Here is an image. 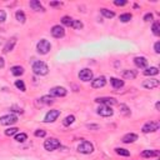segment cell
Segmentation results:
<instances>
[{
	"mask_svg": "<svg viewBox=\"0 0 160 160\" xmlns=\"http://www.w3.org/2000/svg\"><path fill=\"white\" fill-rule=\"evenodd\" d=\"M142 158H156L159 156V150H144L141 152Z\"/></svg>",
	"mask_w": 160,
	"mask_h": 160,
	"instance_id": "44dd1931",
	"label": "cell"
},
{
	"mask_svg": "<svg viewBox=\"0 0 160 160\" xmlns=\"http://www.w3.org/2000/svg\"><path fill=\"white\" fill-rule=\"evenodd\" d=\"M72 20H74V19L70 18V16H68V15H65V16L61 18V22H62V25H65V26H71Z\"/></svg>",
	"mask_w": 160,
	"mask_h": 160,
	"instance_id": "f1b7e54d",
	"label": "cell"
},
{
	"mask_svg": "<svg viewBox=\"0 0 160 160\" xmlns=\"http://www.w3.org/2000/svg\"><path fill=\"white\" fill-rule=\"evenodd\" d=\"M114 4H115L116 6H124V5L128 4V1H126V0H115Z\"/></svg>",
	"mask_w": 160,
	"mask_h": 160,
	"instance_id": "74e56055",
	"label": "cell"
},
{
	"mask_svg": "<svg viewBox=\"0 0 160 160\" xmlns=\"http://www.w3.org/2000/svg\"><path fill=\"white\" fill-rule=\"evenodd\" d=\"M18 128H9V129H6L5 130V135L6 136H12V135H15L16 132H18Z\"/></svg>",
	"mask_w": 160,
	"mask_h": 160,
	"instance_id": "836d02e7",
	"label": "cell"
},
{
	"mask_svg": "<svg viewBox=\"0 0 160 160\" xmlns=\"http://www.w3.org/2000/svg\"><path fill=\"white\" fill-rule=\"evenodd\" d=\"M152 20V14L151 12H148L144 15V21H151Z\"/></svg>",
	"mask_w": 160,
	"mask_h": 160,
	"instance_id": "ab89813d",
	"label": "cell"
},
{
	"mask_svg": "<svg viewBox=\"0 0 160 160\" xmlns=\"http://www.w3.org/2000/svg\"><path fill=\"white\" fill-rule=\"evenodd\" d=\"M159 122L158 121H149V122H146V124H144V126H142V132L144 134H149V132H154V131H156L158 129H159Z\"/></svg>",
	"mask_w": 160,
	"mask_h": 160,
	"instance_id": "52a82bcc",
	"label": "cell"
},
{
	"mask_svg": "<svg viewBox=\"0 0 160 160\" xmlns=\"http://www.w3.org/2000/svg\"><path fill=\"white\" fill-rule=\"evenodd\" d=\"M110 84L114 89H121L124 86V81L118 78H110Z\"/></svg>",
	"mask_w": 160,
	"mask_h": 160,
	"instance_id": "ffe728a7",
	"label": "cell"
},
{
	"mask_svg": "<svg viewBox=\"0 0 160 160\" xmlns=\"http://www.w3.org/2000/svg\"><path fill=\"white\" fill-rule=\"evenodd\" d=\"M29 6H30L32 10H35V11H45L42 4H41L40 1H38V0H31V1L29 2Z\"/></svg>",
	"mask_w": 160,
	"mask_h": 160,
	"instance_id": "e0dca14e",
	"label": "cell"
},
{
	"mask_svg": "<svg viewBox=\"0 0 160 160\" xmlns=\"http://www.w3.org/2000/svg\"><path fill=\"white\" fill-rule=\"evenodd\" d=\"M79 79L82 81H90L92 80V71L90 69H82L79 72Z\"/></svg>",
	"mask_w": 160,
	"mask_h": 160,
	"instance_id": "5bb4252c",
	"label": "cell"
},
{
	"mask_svg": "<svg viewBox=\"0 0 160 160\" xmlns=\"http://www.w3.org/2000/svg\"><path fill=\"white\" fill-rule=\"evenodd\" d=\"M32 71H34V74L42 76V75H46L49 72V66L44 61L36 60V61L32 62Z\"/></svg>",
	"mask_w": 160,
	"mask_h": 160,
	"instance_id": "6da1fadb",
	"label": "cell"
},
{
	"mask_svg": "<svg viewBox=\"0 0 160 160\" xmlns=\"http://www.w3.org/2000/svg\"><path fill=\"white\" fill-rule=\"evenodd\" d=\"M135 140H138V135L134 134V132H129V134H126V135L122 136V142H125V144L134 142Z\"/></svg>",
	"mask_w": 160,
	"mask_h": 160,
	"instance_id": "d6986e66",
	"label": "cell"
},
{
	"mask_svg": "<svg viewBox=\"0 0 160 160\" xmlns=\"http://www.w3.org/2000/svg\"><path fill=\"white\" fill-rule=\"evenodd\" d=\"M50 31H51V35L54 38H56V39H60V38H62L65 35V29L61 25H54Z\"/></svg>",
	"mask_w": 160,
	"mask_h": 160,
	"instance_id": "8fae6325",
	"label": "cell"
},
{
	"mask_svg": "<svg viewBox=\"0 0 160 160\" xmlns=\"http://www.w3.org/2000/svg\"><path fill=\"white\" fill-rule=\"evenodd\" d=\"M155 108H156V110H159V109H160V102H159V101L155 104Z\"/></svg>",
	"mask_w": 160,
	"mask_h": 160,
	"instance_id": "bcb514c9",
	"label": "cell"
},
{
	"mask_svg": "<svg viewBox=\"0 0 160 160\" xmlns=\"http://www.w3.org/2000/svg\"><path fill=\"white\" fill-rule=\"evenodd\" d=\"M10 110H12V111H15V112H20V114H22V109H20V108H18V106H11L10 108Z\"/></svg>",
	"mask_w": 160,
	"mask_h": 160,
	"instance_id": "b9f144b4",
	"label": "cell"
},
{
	"mask_svg": "<svg viewBox=\"0 0 160 160\" xmlns=\"http://www.w3.org/2000/svg\"><path fill=\"white\" fill-rule=\"evenodd\" d=\"M95 101L98 102V104H101V105H108V106H111V105H115V104H118V101H116V99L115 98H109V96H99V98H96L95 99Z\"/></svg>",
	"mask_w": 160,
	"mask_h": 160,
	"instance_id": "9c48e42d",
	"label": "cell"
},
{
	"mask_svg": "<svg viewBox=\"0 0 160 160\" xmlns=\"http://www.w3.org/2000/svg\"><path fill=\"white\" fill-rule=\"evenodd\" d=\"M15 44H16V36H12V38H10V39L6 41V44L4 45V48H2V52H4V54H8V52H10V51L14 49Z\"/></svg>",
	"mask_w": 160,
	"mask_h": 160,
	"instance_id": "4fadbf2b",
	"label": "cell"
},
{
	"mask_svg": "<svg viewBox=\"0 0 160 160\" xmlns=\"http://www.w3.org/2000/svg\"><path fill=\"white\" fill-rule=\"evenodd\" d=\"M41 102L45 104V105H50V104L54 102V99H52L50 95H45V96L41 98Z\"/></svg>",
	"mask_w": 160,
	"mask_h": 160,
	"instance_id": "d6a6232c",
	"label": "cell"
},
{
	"mask_svg": "<svg viewBox=\"0 0 160 160\" xmlns=\"http://www.w3.org/2000/svg\"><path fill=\"white\" fill-rule=\"evenodd\" d=\"M10 70H11V74L15 75V76H20V75L24 74V68L20 66V65H15V66H12Z\"/></svg>",
	"mask_w": 160,
	"mask_h": 160,
	"instance_id": "603a6c76",
	"label": "cell"
},
{
	"mask_svg": "<svg viewBox=\"0 0 160 160\" xmlns=\"http://www.w3.org/2000/svg\"><path fill=\"white\" fill-rule=\"evenodd\" d=\"M26 139H28V135H26L25 132H20V134H16V135H15V140H16L18 142H24Z\"/></svg>",
	"mask_w": 160,
	"mask_h": 160,
	"instance_id": "1f68e13d",
	"label": "cell"
},
{
	"mask_svg": "<svg viewBox=\"0 0 160 160\" xmlns=\"http://www.w3.org/2000/svg\"><path fill=\"white\" fill-rule=\"evenodd\" d=\"M131 14H129V12H126V14H121L120 16H119V20L121 21V22H128V21H130L131 20Z\"/></svg>",
	"mask_w": 160,
	"mask_h": 160,
	"instance_id": "f546056e",
	"label": "cell"
},
{
	"mask_svg": "<svg viewBox=\"0 0 160 160\" xmlns=\"http://www.w3.org/2000/svg\"><path fill=\"white\" fill-rule=\"evenodd\" d=\"M142 88H145V89H154V88H158L159 85H160V81L158 80V79H148V80H144L142 81Z\"/></svg>",
	"mask_w": 160,
	"mask_h": 160,
	"instance_id": "7c38bea8",
	"label": "cell"
},
{
	"mask_svg": "<svg viewBox=\"0 0 160 160\" xmlns=\"http://www.w3.org/2000/svg\"><path fill=\"white\" fill-rule=\"evenodd\" d=\"M4 65H5V61L2 58H0V68H4Z\"/></svg>",
	"mask_w": 160,
	"mask_h": 160,
	"instance_id": "f6af8a7d",
	"label": "cell"
},
{
	"mask_svg": "<svg viewBox=\"0 0 160 160\" xmlns=\"http://www.w3.org/2000/svg\"><path fill=\"white\" fill-rule=\"evenodd\" d=\"M68 94V90L64 88V86H54L52 89H50V96L51 98H62Z\"/></svg>",
	"mask_w": 160,
	"mask_h": 160,
	"instance_id": "5b68a950",
	"label": "cell"
},
{
	"mask_svg": "<svg viewBox=\"0 0 160 160\" xmlns=\"http://www.w3.org/2000/svg\"><path fill=\"white\" fill-rule=\"evenodd\" d=\"M120 111H121V114H124V115H130V110H129V108L126 106V105H124V104H120Z\"/></svg>",
	"mask_w": 160,
	"mask_h": 160,
	"instance_id": "d590c367",
	"label": "cell"
},
{
	"mask_svg": "<svg viewBox=\"0 0 160 160\" xmlns=\"http://www.w3.org/2000/svg\"><path fill=\"white\" fill-rule=\"evenodd\" d=\"M71 28L80 30V29H82V28H84V24H82L80 20H78V19H74V20H72V24H71Z\"/></svg>",
	"mask_w": 160,
	"mask_h": 160,
	"instance_id": "4dcf8cb0",
	"label": "cell"
},
{
	"mask_svg": "<svg viewBox=\"0 0 160 160\" xmlns=\"http://www.w3.org/2000/svg\"><path fill=\"white\" fill-rule=\"evenodd\" d=\"M6 20V12L5 10H0V22H4Z\"/></svg>",
	"mask_w": 160,
	"mask_h": 160,
	"instance_id": "f35d334b",
	"label": "cell"
},
{
	"mask_svg": "<svg viewBox=\"0 0 160 160\" xmlns=\"http://www.w3.org/2000/svg\"><path fill=\"white\" fill-rule=\"evenodd\" d=\"M62 5V2H60V1H51L50 2V6H61Z\"/></svg>",
	"mask_w": 160,
	"mask_h": 160,
	"instance_id": "7bdbcfd3",
	"label": "cell"
},
{
	"mask_svg": "<svg viewBox=\"0 0 160 160\" xmlns=\"http://www.w3.org/2000/svg\"><path fill=\"white\" fill-rule=\"evenodd\" d=\"M115 152L118 155H120V156H129L130 155V151L126 150V149H124V148H116L115 149Z\"/></svg>",
	"mask_w": 160,
	"mask_h": 160,
	"instance_id": "83f0119b",
	"label": "cell"
},
{
	"mask_svg": "<svg viewBox=\"0 0 160 160\" xmlns=\"http://www.w3.org/2000/svg\"><path fill=\"white\" fill-rule=\"evenodd\" d=\"M18 121V116L14 115V114H6V115H2L0 118V124L1 125H12Z\"/></svg>",
	"mask_w": 160,
	"mask_h": 160,
	"instance_id": "8992f818",
	"label": "cell"
},
{
	"mask_svg": "<svg viewBox=\"0 0 160 160\" xmlns=\"http://www.w3.org/2000/svg\"><path fill=\"white\" fill-rule=\"evenodd\" d=\"M151 30H152V34H154L155 36H159V35H160V22H159V21H155V22L152 24Z\"/></svg>",
	"mask_w": 160,
	"mask_h": 160,
	"instance_id": "4316f807",
	"label": "cell"
},
{
	"mask_svg": "<svg viewBox=\"0 0 160 160\" xmlns=\"http://www.w3.org/2000/svg\"><path fill=\"white\" fill-rule=\"evenodd\" d=\"M158 74H159V69L156 66H150L144 70V75H146V76H152V75H158Z\"/></svg>",
	"mask_w": 160,
	"mask_h": 160,
	"instance_id": "7402d4cb",
	"label": "cell"
},
{
	"mask_svg": "<svg viewBox=\"0 0 160 160\" xmlns=\"http://www.w3.org/2000/svg\"><path fill=\"white\" fill-rule=\"evenodd\" d=\"M60 141L58 140V139H55V138H49L48 140H45L44 141V148H45V150H48V151H54V150H56L58 148H60Z\"/></svg>",
	"mask_w": 160,
	"mask_h": 160,
	"instance_id": "3957f363",
	"label": "cell"
},
{
	"mask_svg": "<svg viewBox=\"0 0 160 160\" xmlns=\"http://www.w3.org/2000/svg\"><path fill=\"white\" fill-rule=\"evenodd\" d=\"M15 18H16V20H18L19 22H21V24H24L25 20H26V16H25L24 11H21V10H18V11L15 12Z\"/></svg>",
	"mask_w": 160,
	"mask_h": 160,
	"instance_id": "d4e9b609",
	"label": "cell"
},
{
	"mask_svg": "<svg viewBox=\"0 0 160 160\" xmlns=\"http://www.w3.org/2000/svg\"><path fill=\"white\" fill-rule=\"evenodd\" d=\"M136 75H138L136 70L125 69V70L122 71V78H124V79H129V80H132V79H135V78H136Z\"/></svg>",
	"mask_w": 160,
	"mask_h": 160,
	"instance_id": "ac0fdd59",
	"label": "cell"
},
{
	"mask_svg": "<svg viewBox=\"0 0 160 160\" xmlns=\"http://www.w3.org/2000/svg\"><path fill=\"white\" fill-rule=\"evenodd\" d=\"M34 135H35L36 138H44V136L46 135V131H45V130H41V129H39V130H35Z\"/></svg>",
	"mask_w": 160,
	"mask_h": 160,
	"instance_id": "8d00e7d4",
	"label": "cell"
},
{
	"mask_svg": "<svg viewBox=\"0 0 160 160\" xmlns=\"http://www.w3.org/2000/svg\"><path fill=\"white\" fill-rule=\"evenodd\" d=\"M59 116H60V110L54 109V110H50V111L46 112V115L44 118V121L45 122H54Z\"/></svg>",
	"mask_w": 160,
	"mask_h": 160,
	"instance_id": "30bf717a",
	"label": "cell"
},
{
	"mask_svg": "<svg viewBox=\"0 0 160 160\" xmlns=\"http://www.w3.org/2000/svg\"><path fill=\"white\" fill-rule=\"evenodd\" d=\"M50 49H51V44H50L46 39H41V40L36 44V50H38V52L41 54V55L48 54V52L50 51Z\"/></svg>",
	"mask_w": 160,
	"mask_h": 160,
	"instance_id": "7a4b0ae2",
	"label": "cell"
},
{
	"mask_svg": "<svg viewBox=\"0 0 160 160\" xmlns=\"http://www.w3.org/2000/svg\"><path fill=\"white\" fill-rule=\"evenodd\" d=\"M89 129H99V125H88Z\"/></svg>",
	"mask_w": 160,
	"mask_h": 160,
	"instance_id": "ee69618b",
	"label": "cell"
},
{
	"mask_svg": "<svg viewBox=\"0 0 160 160\" xmlns=\"http://www.w3.org/2000/svg\"><path fill=\"white\" fill-rule=\"evenodd\" d=\"M15 86H16L19 90H21V91H25V90H26L25 84H24L22 80H16V81H15Z\"/></svg>",
	"mask_w": 160,
	"mask_h": 160,
	"instance_id": "e575fe53",
	"label": "cell"
},
{
	"mask_svg": "<svg viewBox=\"0 0 160 160\" xmlns=\"http://www.w3.org/2000/svg\"><path fill=\"white\" fill-rule=\"evenodd\" d=\"M105 84H106V79L104 76H99V78L91 80V86L94 89H100V88L105 86Z\"/></svg>",
	"mask_w": 160,
	"mask_h": 160,
	"instance_id": "9a60e30c",
	"label": "cell"
},
{
	"mask_svg": "<svg viewBox=\"0 0 160 160\" xmlns=\"http://www.w3.org/2000/svg\"><path fill=\"white\" fill-rule=\"evenodd\" d=\"M74 121H75V116H74V115H68V116L62 120V125H64V126H69V125H71Z\"/></svg>",
	"mask_w": 160,
	"mask_h": 160,
	"instance_id": "484cf974",
	"label": "cell"
},
{
	"mask_svg": "<svg viewBox=\"0 0 160 160\" xmlns=\"http://www.w3.org/2000/svg\"><path fill=\"white\" fill-rule=\"evenodd\" d=\"M154 50L156 54H160V41H156L155 45H154Z\"/></svg>",
	"mask_w": 160,
	"mask_h": 160,
	"instance_id": "60d3db41",
	"label": "cell"
},
{
	"mask_svg": "<svg viewBox=\"0 0 160 160\" xmlns=\"http://www.w3.org/2000/svg\"><path fill=\"white\" fill-rule=\"evenodd\" d=\"M78 151L81 152V154H91L94 151V145L90 142V141H82L79 146H78Z\"/></svg>",
	"mask_w": 160,
	"mask_h": 160,
	"instance_id": "277c9868",
	"label": "cell"
},
{
	"mask_svg": "<svg viewBox=\"0 0 160 160\" xmlns=\"http://www.w3.org/2000/svg\"><path fill=\"white\" fill-rule=\"evenodd\" d=\"M100 12H101L105 18H108V19H111V18L115 16V12L111 11V10H109V9H106V8H101V9H100Z\"/></svg>",
	"mask_w": 160,
	"mask_h": 160,
	"instance_id": "cb8c5ba5",
	"label": "cell"
},
{
	"mask_svg": "<svg viewBox=\"0 0 160 160\" xmlns=\"http://www.w3.org/2000/svg\"><path fill=\"white\" fill-rule=\"evenodd\" d=\"M134 62H135V65L138 66V68H140V69H146L148 68V59L146 58H144V56H136L135 59H134Z\"/></svg>",
	"mask_w": 160,
	"mask_h": 160,
	"instance_id": "2e32d148",
	"label": "cell"
},
{
	"mask_svg": "<svg viewBox=\"0 0 160 160\" xmlns=\"http://www.w3.org/2000/svg\"><path fill=\"white\" fill-rule=\"evenodd\" d=\"M96 112L100 115V116H104V118H108V116H111L114 114V110L111 106H108V105H100L96 110Z\"/></svg>",
	"mask_w": 160,
	"mask_h": 160,
	"instance_id": "ba28073f",
	"label": "cell"
}]
</instances>
